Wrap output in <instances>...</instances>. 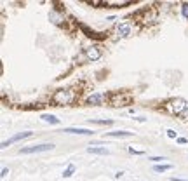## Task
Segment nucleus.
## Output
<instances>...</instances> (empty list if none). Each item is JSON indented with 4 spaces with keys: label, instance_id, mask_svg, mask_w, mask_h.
<instances>
[{
    "label": "nucleus",
    "instance_id": "6",
    "mask_svg": "<svg viewBox=\"0 0 188 181\" xmlns=\"http://www.w3.org/2000/svg\"><path fill=\"white\" fill-rule=\"evenodd\" d=\"M134 32V25L132 23H120V25L117 26V35L125 38V37H131Z\"/></svg>",
    "mask_w": 188,
    "mask_h": 181
},
{
    "label": "nucleus",
    "instance_id": "18",
    "mask_svg": "<svg viewBox=\"0 0 188 181\" xmlns=\"http://www.w3.org/2000/svg\"><path fill=\"white\" fill-rule=\"evenodd\" d=\"M181 14L185 19H188V4H181Z\"/></svg>",
    "mask_w": 188,
    "mask_h": 181
},
{
    "label": "nucleus",
    "instance_id": "7",
    "mask_svg": "<svg viewBox=\"0 0 188 181\" xmlns=\"http://www.w3.org/2000/svg\"><path fill=\"white\" fill-rule=\"evenodd\" d=\"M106 99H108V96L104 94V93H92L86 99V103L87 105H104V103H106Z\"/></svg>",
    "mask_w": 188,
    "mask_h": 181
},
{
    "label": "nucleus",
    "instance_id": "5",
    "mask_svg": "<svg viewBox=\"0 0 188 181\" xmlns=\"http://www.w3.org/2000/svg\"><path fill=\"white\" fill-rule=\"evenodd\" d=\"M33 136V132L31 131H25V132H17V134H14L12 138H9L7 141H4L2 143V148H7L9 145H12V143H17V141H21V139H26V138H31Z\"/></svg>",
    "mask_w": 188,
    "mask_h": 181
},
{
    "label": "nucleus",
    "instance_id": "24",
    "mask_svg": "<svg viewBox=\"0 0 188 181\" xmlns=\"http://www.w3.org/2000/svg\"><path fill=\"white\" fill-rule=\"evenodd\" d=\"M171 181H188V179H179V178H171Z\"/></svg>",
    "mask_w": 188,
    "mask_h": 181
},
{
    "label": "nucleus",
    "instance_id": "23",
    "mask_svg": "<svg viewBox=\"0 0 188 181\" xmlns=\"http://www.w3.org/2000/svg\"><path fill=\"white\" fill-rule=\"evenodd\" d=\"M129 152H131V153H136V155H141V153H143L141 150H134V148H129Z\"/></svg>",
    "mask_w": 188,
    "mask_h": 181
},
{
    "label": "nucleus",
    "instance_id": "14",
    "mask_svg": "<svg viewBox=\"0 0 188 181\" xmlns=\"http://www.w3.org/2000/svg\"><path fill=\"white\" fill-rule=\"evenodd\" d=\"M132 2L131 0H125V2H118V0H110V2H104V5H117V7H125V5H131Z\"/></svg>",
    "mask_w": 188,
    "mask_h": 181
},
{
    "label": "nucleus",
    "instance_id": "2",
    "mask_svg": "<svg viewBox=\"0 0 188 181\" xmlns=\"http://www.w3.org/2000/svg\"><path fill=\"white\" fill-rule=\"evenodd\" d=\"M167 113H171V115H183V111L188 108V103L183 99V98H173V99H169L164 106H162Z\"/></svg>",
    "mask_w": 188,
    "mask_h": 181
},
{
    "label": "nucleus",
    "instance_id": "11",
    "mask_svg": "<svg viewBox=\"0 0 188 181\" xmlns=\"http://www.w3.org/2000/svg\"><path fill=\"white\" fill-rule=\"evenodd\" d=\"M87 152L89 153H94V155H108L110 153V150L104 148V146H89Z\"/></svg>",
    "mask_w": 188,
    "mask_h": 181
},
{
    "label": "nucleus",
    "instance_id": "9",
    "mask_svg": "<svg viewBox=\"0 0 188 181\" xmlns=\"http://www.w3.org/2000/svg\"><path fill=\"white\" fill-rule=\"evenodd\" d=\"M86 56L91 61H98L101 58V51H99V47H96V45H91V47L86 49Z\"/></svg>",
    "mask_w": 188,
    "mask_h": 181
},
{
    "label": "nucleus",
    "instance_id": "15",
    "mask_svg": "<svg viewBox=\"0 0 188 181\" xmlns=\"http://www.w3.org/2000/svg\"><path fill=\"white\" fill-rule=\"evenodd\" d=\"M75 169H77V167H75V164H70V166H68V167L65 169V172H63V176H65V178H70V176H72L73 172H75Z\"/></svg>",
    "mask_w": 188,
    "mask_h": 181
},
{
    "label": "nucleus",
    "instance_id": "10",
    "mask_svg": "<svg viewBox=\"0 0 188 181\" xmlns=\"http://www.w3.org/2000/svg\"><path fill=\"white\" fill-rule=\"evenodd\" d=\"M134 132L129 131H112V132H104V138H132Z\"/></svg>",
    "mask_w": 188,
    "mask_h": 181
},
{
    "label": "nucleus",
    "instance_id": "17",
    "mask_svg": "<svg viewBox=\"0 0 188 181\" xmlns=\"http://www.w3.org/2000/svg\"><path fill=\"white\" fill-rule=\"evenodd\" d=\"M165 132H167V138H171V139H178V132H176L174 129H167Z\"/></svg>",
    "mask_w": 188,
    "mask_h": 181
},
{
    "label": "nucleus",
    "instance_id": "16",
    "mask_svg": "<svg viewBox=\"0 0 188 181\" xmlns=\"http://www.w3.org/2000/svg\"><path fill=\"white\" fill-rule=\"evenodd\" d=\"M89 124H96V125H110L112 120H96V119H89Z\"/></svg>",
    "mask_w": 188,
    "mask_h": 181
},
{
    "label": "nucleus",
    "instance_id": "1",
    "mask_svg": "<svg viewBox=\"0 0 188 181\" xmlns=\"http://www.w3.org/2000/svg\"><path fill=\"white\" fill-rule=\"evenodd\" d=\"M77 98V93L70 87H65V89H58L52 93L51 96V101L54 103V106H70Z\"/></svg>",
    "mask_w": 188,
    "mask_h": 181
},
{
    "label": "nucleus",
    "instance_id": "19",
    "mask_svg": "<svg viewBox=\"0 0 188 181\" xmlns=\"http://www.w3.org/2000/svg\"><path fill=\"white\" fill-rule=\"evenodd\" d=\"M148 160H152V162L157 164V162H164V160H167V158H165V157H150Z\"/></svg>",
    "mask_w": 188,
    "mask_h": 181
},
{
    "label": "nucleus",
    "instance_id": "3",
    "mask_svg": "<svg viewBox=\"0 0 188 181\" xmlns=\"http://www.w3.org/2000/svg\"><path fill=\"white\" fill-rule=\"evenodd\" d=\"M54 150L52 143H42V145H33V146H25V148H19V153L23 155H31V153H42V152H51Z\"/></svg>",
    "mask_w": 188,
    "mask_h": 181
},
{
    "label": "nucleus",
    "instance_id": "4",
    "mask_svg": "<svg viewBox=\"0 0 188 181\" xmlns=\"http://www.w3.org/2000/svg\"><path fill=\"white\" fill-rule=\"evenodd\" d=\"M65 19H66L65 12H61V11H58V9H52V11L49 12V21L52 23V25H56V26H63V25L66 23Z\"/></svg>",
    "mask_w": 188,
    "mask_h": 181
},
{
    "label": "nucleus",
    "instance_id": "13",
    "mask_svg": "<svg viewBox=\"0 0 188 181\" xmlns=\"http://www.w3.org/2000/svg\"><path fill=\"white\" fill-rule=\"evenodd\" d=\"M173 166L171 164H155L153 166V171L155 172H167V171H171Z\"/></svg>",
    "mask_w": 188,
    "mask_h": 181
},
{
    "label": "nucleus",
    "instance_id": "8",
    "mask_svg": "<svg viewBox=\"0 0 188 181\" xmlns=\"http://www.w3.org/2000/svg\"><path fill=\"white\" fill-rule=\"evenodd\" d=\"M63 132H68V134H80V136H92L94 131L91 129H82V127H65Z\"/></svg>",
    "mask_w": 188,
    "mask_h": 181
},
{
    "label": "nucleus",
    "instance_id": "20",
    "mask_svg": "<svg viewBox=\"0 0 188 181\" xmlns=\"http://www.w3.org/2000/svg\"><path fill=\"white\" fill-rule=\"evenodd\" d=\"M176 141H178L179 145H186V143H188V139H186V138H178Z\"/></svg>",
    "mask_w": 188,
    "mask_h": 181
},
{
    "label": "nucleus",
    "instance_id": "12",
    "mask_svg": "<svg viewBox=\"0 0 188 181\" xmlns=\"http://www.w3.org/2000/svg\"><path fill=\"white\" fill-rule=\"evenodd\" d=\"M40 119L42 120H44V122H49V124H52V125H58L61 120L56 117V115H51V113H42V115H40Z\"/></svg>",
    "mask_w": 188,
    "mask_h": 181
},
{
    "label": "nucleus",
    "instance_id": "22",
    "mask_svg": "<svg viewBox=\"0 0 188 181\" xmlns=\"http://www.w3.org/2000/svg\"><path fill=\"white\" fill-rule=\"evenodd\" d=\"M7 174H9V169H7V167H4V169H2V174H0V176H2V178H5Z\"/></svg>",
    "mask_w": 188,
    "mask_h": 181
},
{
    "label": "nucleus",
    "instance_id": "21",
    "mask_svg": "<svg viewBox=\"0 0 188 181\" xmlns=\"http://www.w3.org/2000/svg\"><path fill=\"white\" fill-rule=\"evenodd\" d=\"M181 119H183V120H188V108H186V110L183 111V115H181Z\"/></svg>",
    "mask_w": 188,
    "mask_h": 181
}]
</instances>
